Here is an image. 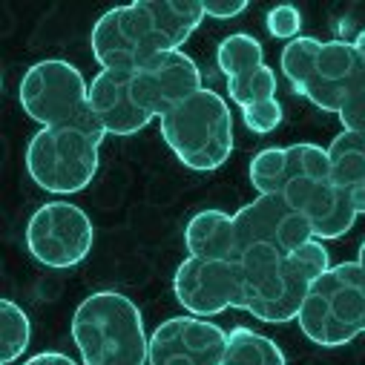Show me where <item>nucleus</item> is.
I'll return each instance as SVG.
<instances>
[{
  "label": "nucleus",
  "instance_id": "obj_19",
  "mask_svg": "<svg viewBox=\"0 0 365 365\" xmlns=\"http://www.w3.org/2000/svg\"><path fill=\"white\" fill-rule=\"evenodd\" d=\"M216 63L222 69V75L230 81V78H242L259 66H264V49L262 43L247 35V32H236V35H227L219 49H216Z\"/></svg>",
  "mask_w": 365,
  "mask_h": 365
},
{
  "label": "nucleus",
  "instance_id": "obj_21",
  "mask_svg": "<svg viewBox=\"0 0 365 365\" xmlns=\"http://www.w3.org/2000/svg\"><path fill=\"white\" fill-rule=\"evenodd\" d=\"M227 96L239 110L270 101V98H277V75H273V69L264 63V66H259V69H253L242 78H230L227 81Z\"/></svg>",
  "mask_w": 365,
  "mask_h": 365
},
{
  "label": "nucleus",
  "instance_id": "obj_26",
  "mask_svg": "<svg viewBox=\"0 0 365 365\" xmlns=\"http://www.w3.org/2000/svg\"><path fill=\"white\" fill-rule=\"evenodd\" d=\"M202 4H205V15L216 21H230L247 9V0H202Z\"/></svg>",
  "mask_w": 365,
  "mask_h": 365
},
{
  "label": "nucleus",
  "instance_id": "obj_9",
  "mask_svg": "<svg viewBox=\"0 0 365 365\" xmlns=\"http://www.w3.org/2000/svg\"><path fill=\"white\" fill-rule=\"evenodd\" d=\"M93 219L72 202H46L26 222L29 253L52 270H69L93 250Z\"/></svg>",
  "mask_w": 365,
  "mask_h": 365
},
{
  "label": "nucleus",
  "instance_id": "obj_20",
  "mask_svg": "<svg viewBox=\"0 0 365 365\" xmlns=\"http://www.w3.org/2000/svg\"><path fill=\"white\" fill-rule=\"evenodd\" d=\"M29 339H32V325L26 311L18 302L4 299L0 302V365L21 359L29 348Z\"/></svg>",
  "mask_w": 365,
  "mask_h": 365
},
{
  "label": "nucleus",
  "instance_id": "obj_18",
  "mask_svg": "<svg viewBox=\"0 0 365 365\" xmlns=\"http://www.w3.org/2000/svg\"><path fill=\"white\" fill-rule=\"evenodd\" d=\"M222 365H288L282 348L264 334L236 325L227 339Z\"/></svg>",
  "mask_w": 365,
  "mask_h": 365
},
{
  "label": "nucleus",
  "instance_id": "obj_29",
  "mask_svg": "<svg viewBox=\"0 0 365 365\" xmlns=\"http://www.w3.org/2000/svg\"><path fill=\"white\" fill-rule=\"evenodd\" d=\"M356 262H359L362 270H365V239H362V245H359V256H356Z\"/></svg>",
  "mask_w": 365,
  "mask_h": 365
},
{
  "label": "nucleus",
  "instance_id": "obj_1",
  "mask_svg": "<svg viewBox=\"0 0 365 365\" xmlns=\"http://www.w3.org/2000/svg\"><path fill=\"white\" fill-rule=\"evenodd\" d=\"M202 18V0H135L104 12L89 43L101 69L133 72L158 55L181 52Z\"/></svg>",
  "mask_w": 365,
  "mask_h": 365
},
{
  "label": "nucleus",
  "instance_id": "obj_28",
  "mask_svg": "<svg viewBox=\"0 0 365 365\" xmlns=\"http://www.w3.org/2000/svg\"><path fill=\"white\" fill-rule=\"evenodd\" d=\"M351 43H354V49H356V55H359V61L365 63V29H362V32H359V35H356V38H354Z\"/></svg>",
  "mask_w": 365,
  "mask_h": 365
},
{
  "label": "nucleus",
  "instance_id": "obj_6",
  "mask_svg": "<svg viewBox=\"0 0 365 365\" xmlns=\"http://www.w3.org/2000/svg\"><path fill=\"white\" fill-rule=\"evenodd\" d=\"M158 121L173 155L196 173L219 170L233 153V115L216 89L202 86Z\"/></svg>",
  "mask_w": 365,
  "mask_h": 365
},
{
  "label": "nucleus",
  "instance_id": "obj_4",
  "mask_svg": "<svg viewBox=\"0 0 365 365\" xmlns=\"http://www.w3.org/2000/svg\"><path fill=\"white\" fill-rule=\"evenodd\" d=\"M72 339L83 365H147L150 336L138 305L118 291L89 294L72 314Z\"/></svg>",
  "mask_w": 365,
  "mask_h": 365
},
{
  "label": "nucleus",
  "instance_id": "obj_27",
  "mask_svg": "<svg viewBox=\"0 0 365 365\" xmlns=\"http://www.w3.org/2000/svg\"><path fill=\"white\" fill-rule=\"evenodd\" d=\"M24 365H78L72 356H66V354H58V351H43V354H35V356H29Z\"/></svg>",
  "mask_w": 365,
  "mask_h": 365
},
{
  "label": "nucleus",
  "instance_id": "obj_15",
  "mask_svg": "<svg viewBox=\"0 0 365 365\" xmlns=\"http://www.w3.org/2000/svg\"><path fill=\"white\" fill-rule=\"evenodd\" d=\"M89 107L104 124L107 135H135L153 121L135 104L127 69H101L89 83Z\"/></svg>",
  "mask_w": 365,
  "mask_h": 365
},
{
  "label": "nucleus",
  "instance_id": "obj_7",
  "mask_svg": "<svg viewBox=\"0 0 365 365\" xmlns=\"http://www.w3.org/2000/svg\"><path fill=\"white\" fill-rule=\"evenodd\" d=\"M299 328L322 348H339L365 334V270L359 262L331 264L311 285Z\"/></svg>",
  "mask_w": 365,
  "mask_h": 365
},
{
  "label": "nucleus",
  "instance_id": "obj_2",
  "mask_svg": "<svg viewBox=\"0 0 365 365\" xmlns=\"http://www.w3.org/2000/svg\"><path fill=\"white\" fill-rule=\"evenodd\" d=\"M242 273V308L262 322L299 319L311 285L331 267L319 239L282 253L267 245L247 247L236 256Z\"/></svg>",
  "mask_w": 365,
  "mask_h": 365
},
{
  "label": "nucleus",
  "instance_id": "obj_5",
  "mask_svg": "<svg viewBox=\"0 0 365 365\" xmlns=\"http://www.w3.org/2000/svg\"><path fill=\"white\" fill-rule=\"evenodd\" d=\"M104 138L107 130L96 113L72 124L41 127L26 147L29 178L55 196H75L86 190L98 173V150Z\"/></svg>",
  "mask_w": 365,
  "mask_h": 365
},
{
  "label": "nucleus",
  "instance_id": "obj_11",
  "mask_svg": "<svg viewBox=\"0 0 365 365\" xmlns=\"http://www.w3.org/2000/svg\"><path fill=\"white\" fill-rule=\"evenodd\" d=\"M230 331L202 317H170L150 336L147 365H222Z\"/></svg>",
  "mask_w": 365,
  "mask_h": 365
},
{
  "label": "nucleus",
  "instance_id": "obj_23",
  "mask_svg": "<svg viewBox=\"0 0 365 365\" xmlns=\"http://www.w3.org/2000/svg\"><path fill=\"white\" fill-rule=\"evenodd\" d=\"M339 124H342V130L365 133V63H362L359 72L354 75L348 93H345V98H342Z\"/></svg>",
  "mask_w": 365,
  "mask_h": 365
},
{
  "label": "nucleus",
  "instance_id": "obj_14",
  "mask_svg": "<svg viewBox=\"0 0 365 365\" xmlns=\"http://www.w3.org/2000/svg\"><path fill=\"white\" fill-rule=\"evenodd\" d=\"M359 66L362 61L351 41H322L299 96H305L317 110L339 115L342 98Z\"/></svg>",
  "mask_w": 365,
  "mask_h": 365
},
{
  "label": "nucleus",
  "instance_id": "obj_17",
  "mask_svg": "<svg viewBox=\"0 0 365 365\" xmlns=\"http://www.w3.org/2000/svg\"><path fill=\"white\" fill-rule=\"evenodd\" d=\"M328 158H331L334 185L351 196L356 213L362 216L365 213V133L342 130L328 144Z\"/></svg>",
  "mask_w": 365,
  "mask_h": 365
},
{
  "label": "nucleus",
  "instance_id": "obj_3",
  "mask_svg": "<svg viewBox=\"0 0 365 365\" xmlns=\"http://www.w3.org/2000/svg\"><path fill=\"white\" fill-rule=\"evenodd\" d=\"M277 196L308 219L314 239H339L359 219L351 196L334 185L328 150L317 144H294L279 150Z\"/></svg>",
  "mask_w": 365,
  "mask_h": 365
},
{
  "label": "nucleus",
  "instance_id": "obj_16",
  "mask_svg": "<svg viewBox=\"0 0 365 365\" xmlns=\"http://www.w3.org/2000/svg\"><path fill=\"white\" fill-rule=\"evenodd\" d=\"M185 245L196 259L233 262L239 256L233 216L225 210H199L185 227Z\"/></svg>",
  "mask_w": 365,
  "mask_h": 365
},
{
  "label": "nucleus",
  "instance_id": "obj_24",
  "mask_svg": "<svg viewBox=\"0 0 365 365\" xmlns=\"http://www.w3.org/2000/svg\"><path fill=\"white\" fill-rule=\"evenodd\" d=\"M270 38H277V41H294L299 38V29H302V15L297 6L291 4H279V6H273L267 12V21H264Z\"/></svg>",
  "mask_w": 365,
  "mask_h": 365
},
{
  "label": "nucleus",
  "instance_id": "obj_8",
  "mask_svg": "<svg viewBox=\"0 0 365 365\" xmlns=\"http://www.w3.org/2000/svg\"><path fill=\"white\" fill-rule=\"evenodd\" d=\"M21 110L41 127L72 124L93 115L89 86L78 66L61 58H46L32 63L18 86Z\"/></svg>",
  "mask_w": 365,
  "mask_h": 365
},
{
  "label": "nucleus",
  "instance_id": "obj_25",
  "mask_svg": "<svg viewBox=\"0 0 365 365\" xmlns=\"http://www.w3.org/2000/svg\"><path fill=\"white\" fill-rule=\"evenodd\" d=\"M242 118H245V127L256 135H267L273 133L279 124H282V104L277 98L270 101H262V104H253L247 110H242Z\"/></svg>",
  "mask_w": 365,
  "mask_h": 365
},
{
  "label": "nucleus",
  "instance_id": "obj_13",
  "mask_svg": "<svg viewBox=\"0 0 365 365\" xmlns=\"http://www.w3.org/2000/svg\"><path fill=\"white\" fill-rule=\"evenodd\" d=\"M239 253L256 245L291 253L314 239V230L305 216H299L282 196H259L233 213Z\"/></svg>",
  "mask_w": 365,
  "mask_h": 365
},
{
  "label": "nucleus",
  "instance_id": "obj_10",
  "mask_svg": "<svg viewBox=\"0 0 365 365\" xmlns=\"http://www.w3.org/2000/svg\"><path fill=\"white\" fill-rule=\"evenodd\" d=\"M173 294L193 317H216L227 308H242L239 262H207L187 256L175 267Z\"/></svg>",
  "mask_w": 365,
  "mask_h": 365
},
{
  "label": "nucleus",
  "instance_id": "obj_22",
  "mask_svg": "<svg viewBox=\"0 0 365 365\" xmlns=\"http://www.w3.org/2000/svg\"><path fill=\"white\" fill-rule=\"evenodd\" d=\"M322 41L311 38V35H299L294 38L291 43H285L282 49V58H279V66H282V75L288 78L291 89L299 96L302 93V86H305V78L311 72V63L317 58V49H319Z\"/></svg>",
  "mask_w": 365,
  "mask_h": 365
},
{
  "label": "nucleus",
  "instance_id": "obj_12",
  "mask_svg": "<svg viewBox=\"0 0 365 365\" xmlns=\"http://www.w3.org/2000/svg\"><path fill=\"white\" fill-rule=\"evenodd\" d=\"M135 104L150 118H164L173 107L202 89V72L185 52H167L130 72Z\"/></svg>",
  "mask_w": 365,
  "mask_h": 365
}]
</instances>
